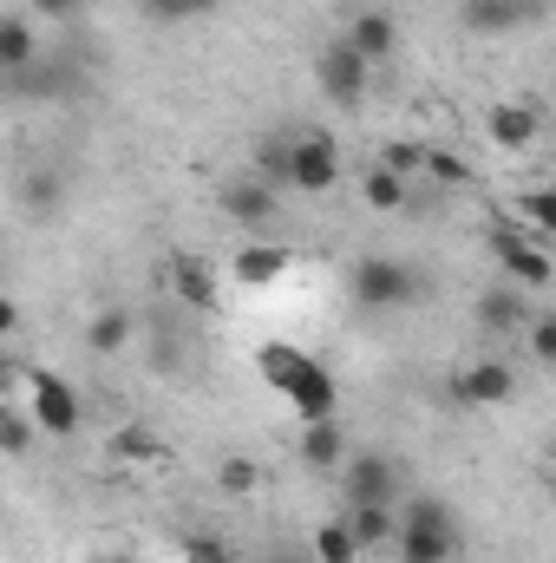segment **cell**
I'll list each match as a JSON object with an SVG mask.
<instances>
[{
    "instance_id": "obj_1",
    "label": "cell",
    "mask_w": 556,
    "mask_h": 563,
    "mask_svg": "<svg viewBox=\"0 0 556 563\" xmlns=\"http://www.w3.org/2000/svg\"><path fill=\"white\" fill-rule=\"evenodd\" d=\"M465 525L438 492H413L407 518H400V563H458Z\"/></svg>"
},
{
    "instance_id": "obj_2",
    "label": "cell",
    "mask_w": 556,
    "mask_h": 563,
    "mask_svg": "<svg viewBox=\"0 0 556 563\" xmlns=\"http://www.w3.org/2000/svg\"><path fill=\"white\" fill-rule=\"evenodd\" d=\"M347 288H354V301L360 308H374V314H393V308H413V301H425V269H413V263H400V256H360L354 263V276H347Z\"/></svg>"
},
{
    "instance_id": "obj_3",
    "label": "cell",
    "mask_w": 556,
    "mask_h": 563,
    "mask_svg": "<svg viewBox=\"0 0 556 563\" xmlns=\"http://www.w3.org/2000/svg\"><path fill=\"white\" fill-rule=\"evenodd\" d=\"M263 367L281 380V394L301 407V420H334V380H327V367H314V361H301L288 347H269Z\"/></svg>"
},
{
    "instance_id": "obj_4",
    "label": "cell",
    "mask_w": 556,
    "mask_h": 563,
    "mask_svg": "<svg viewBox=\"0 0 556 563\" xmlns=\"http://www.w3.org/2000/svg\"><path fill=\"white\" fill-rule=\"evenodd\" d=\"M314 79H321V92H327L341 112H360V106H367V86H374V66H367L347 40H327V46L314 53Z\"/></svg>"
},
{
    "instance_id": "obj_5",
    "label": "cell",
    "mask_w": 556,
    "mask_h": 563,
    "mask_svg": "<svg viewBox=\"0 0 556 563\" xmlns=\"http://www.w3.org/2000/svg\"><path fill=\"white\" fill-rule=\"evenodd\" d=\"M531 321H537V308H531V288H524V282H491V288H478V301H471V328H478L485 341L524 334Z\"/></svg>"
},
{
    "instance_id": "obj_6",
    "label": "cell",
    "mask_w": 556,
    "mask_h": 563,
    "mask_svg": "<svg viewBox=\"0 0 556 563\" xmlns=\"http://www.w3.org/2000/svg\"><path fill=\"white\" fill-rule=\"evenodd\" d=\"M341 492H347V505H400V465L387 459V452H347V465H341Z\"/></svg>"
},
{
    "instance_id": "obj_7",
    "label": "cell",
    "mask_w": 556,
    "mask_h": 563,
    "mask_svg": "<svg viewBox=\"0 0 556 563\" xmlns=\"http://www.w3.org/2000/svg\"><path fill=\"white\" fill-rule=\"evenodd\" d=\"M491 256H498V269L511 282H524V288H551L556 282V263L524 236V230H511V223H491Z\"/></svg>"
},
{
    "instance_id": "obj_8",
    "label": "cell",
    "mask_w": 556,
    "mask_h": 563,
    "mask_svg": "<svg viewBox=\"0 0 556 563\" xmlns=\"http://www.w3.org/2000/svg\"><path fill=\"white\" fill-rule=\"evenodd\" d=\"M216 203H223V217H230V223H243V230H269V223H276V210H281V190H276V184H263V177L249 170V177H223Z\"/></svg>"
},
{
    "instance_id": "obj_9",
    "label": "cell",
    "mask_w": 556,
    "mask_h": 563,
    "mask_svg": "<svg viewBox=\"0 0 556 563\" xmlns=\"http://www.w3.org/2000/svg\"><path fill=\"white\" fill-rule=\"evenodd\" d=\"M33 420H40V432H53V439H73L79 432V394H73V380L33 374Z\"/></svg>"
},
{
    "instance_id": "obj_10",
    "label": "cell",
    "mask_w": 556,
    "mask_h": 563,
    "mask_svg": "<svg viewBox=\"0 0 556 563\" xmlns=\"http://www.w3.org/2000/svg\"><path fill=\"white\" fill-rule=\"evenodd\" d=\"M341 184V151L334 139H308V132H294V190H314V197H327Z\"/></svg>"
},
{
    "instance_id": "obj_11",
    "label": "cell",
    "mask_w": 556,
    "mask_h": 563,
    "mask_svg": "<svg viewBox=\"0 0 556 563\" xmlns=\"http://www.w3.org/2000/svg\"><path fill=\"white\" fill-rule=\"evenodd\" d=\"M190 341H197V334H190V314H170V308H164V314L151 321V367H157L164 380H177V374L190 367Z\"/></svg>"
},
{
    "instance_id": "obj_12",
    "label": "cell",
    "mask_w": 556,
    "mask_h": 563,
    "mask_svg": "<svg viewBox=\"0 0 556 563\" xmlns=\"http://www.w3.org/2000/svg\"><path fill=\"white\" fill-rule=\"evenodd\" d=\"M367 66H380V59H393V46H400V26H393V13L387 7H367V13H354L347 20V33H341Z\"/></svg>"
},
{
    "instance_id": "obj_13",
    "label": "cell",
    "mask_w": 556,
    "mask_h": 563,
    "mask_svg": "<svg viewBox=\"0 0 556 563\" xmlns=\"http://www.w3.org/2000/svg\"><path fill=\"white\" fill-rule=\"evenodd\" d=\"M452 387H458V400H465V407H504V400L518 394V374H511L504 361H471Z\"/></svg>"
},
{
    "instance_id": "obj_14",
    "label": "cell",
    "mask_w": 556,
    "mask_h": 563,
    "mask_svg": "<svg viewBox=\"0 0 556 563\" xmlns=\"http://www.w3.org/2000/svg\"><path fill=\"white\" fill-rule=\"evenodd\" d=\"M347 525H354V538H360L367 558H374V551H400V518H393V505H347Z\"/></svg>"
},
{
    "instance_id": "obj_15",
    "label": "cell",
    "mask_w": 556,
    "mask_h": 563,
    "mask_svg": "<svg viewBox=\"0 0 556 563\" xmlns=\"http://www.w3.org/2000/svg\"><path fill=\"white\" fill-rule=\"evenodd\" d=\"M485 132H491L498 151H531L537 144V112L531 106H491L485 112Z\"/></svg>"
},
{
    "instance_id": "obj_16",
    "label": "cell",
    "mask_w": 556,
    "mask_h": 563,
    "mask_svg": "<svg viewBox=\"0 0 556 563\" xmlns=\"http://www.w3.org/2000/svg\"><path fill=\"white\" fill-rule=\"evenodd\" d=\"M301 465H308V472H334V465H347V439H341V426L334 420H308L301 426Z\"/></svg>"
},
{
    "instance_id": "obj_17",
    "label": "cell",
    "mask_w": 556,
    "mask_h": 563,
    "mask_svg": "<svg viewBox=\"0 0 556 563\" xmlns=\"http://www.w3.org/2000/svg\"><path fill=\"white\" fill-rule=\"evenodd\" d=\"M458 20H465L478 40H498V33H518V26H524V7H518V0H465Z\"/></svg>"
},
{
    "instance_id": "obj_18",
    "label": "cell",
    "mask_w": 556,
    "mask_h": 563,
    "mask_svg": "<svg viewBox=\"0 0 556 563\" xmlns=\"http://www.w3.org/2000/svg\"><path fill=\"white\" fill-rule=\"evenodd\" d=\"M256 177L276 184V190H294V132H263L256 139Z\"/></svg>"
},
{
    "instance_id": "obj_19",
    "label": "cell",
    "mask_w": 556,
    "mask_h": 563,
    "mask_svg": "<svg viewBox=\"0 0 556 563\" xmlns=\"http://www.w3.org/2000/svg\"><path fill=\"white\" fill-rule=\"evenodd\" d=\"M132 328H138V314H132V308H105V314H92L86 347H92V354H119V347L132 341Z\"/></svg>"
},
{
    "instance_id": "obj_20",
    "label": "cell",
    "mask_w": 556,
    "mask_h": 563,
    "mask_svg": "<svg viewBox=\"0 0 556 563\" xmlns=\"http://www.w3.org/2000/svg\"><path fill=\"white\" fill-rule=\"evenodd\" d=\"M33 66V26L26 13H7L0 20V73H26Z\"/></svg>"
},
{
    "instance_id": "obj_21",
    "label": "cell",
    "mask_w": 556,
    "mask_h": 563,
    "mask_svg": "<svg viewBox=\"0 0 556 563\" xmlns=\"http://www.w3.org/2000/svg\"><path fill=\"white\" fill-rule=\"evenodd\" d=\"M360 190H367V203H374V210H407V203H413L407 177H400V170H387V164H367Z\"/></svg>"
},
{
    "instance_id": "obj_22",
    "label": "cell",
    "mask_w": 556,
    "mask_h": 563,
    "mask_svg": "<svg viewBox=\"0 0 556 563\" xmlns=\"http://www.w3.org/2000/svg\"><path fill=\"white\" fill-rule=\"evenodd\" d=\"M314 558H321V563H360L367 551H360V538H354V525H347V518H327V525L314 531Z\"/></svg>"
},
{
    "instance_id": "obj_23",
    "label": "cell",
    "mask_w": 556,
    "mask_h": 563,
    "mask_svg": "<svg viewBox=\"0 0 556 563\" xmlns=\"http://www.w3.org/2000/svg\"><path fill=\"white\" fill-rule=\"evenodd\" d=\"M33 413H20V407H0V452L7 459H26L33 452Z\"/></svg>"
},
{
    "instance_id": "obj_24",
    "label": "cell",
    "mask_w": 556,
    "mask_h": 563,
    "mask_svg": "<svg viewBox=\"0 0 556 563\" xmlns=\"http://www.w3.org/2000/svg\"><path fill=\"white\" fill-rule=\"evenodd\" d=\"M425 157H432V144H413V139H400V144L380 151V164L400 170V177H425Z\"/></svg>"
},
{
    "instance_id": "obj_25",
    "label": "cell",
    "mask_w": 556,
    "mask_h": 563,
    "mask_svg": "<svg viewBox=\"0 0 556 563\" xmlns=\"http://www.w3.org/2000/svg\"><path fill=\"white\" fill-rule=\"evenodd\" d=\"M518 210H524L544 236H556V184H551V190H524V197H518Z\"/></svg>"
},
{
    "instance_id": "obj_26",
    "label": "cell",
    "mask_w": 556,
    "mask_h": 563,
    "mask_svg": "<svg viewBox=\"0 0 556 563\" xmlns=\"http://www.w3.org/2000/svg\"><path fill=\"white\" fill-rule=\"evenodd\" d=\"M524 341H531V354H537V361L556 374V314H537V321L524 328Z\"/></svg>"
},
{
    "instance_id": "obj_27",
    "label": "cell",
    "mask_w": 556,
    "mask_h": 563,
    "mask_svg": "<svg viewBox=\"0 0 556 563\" xmlns=\"http://www.w3.org/2000/svg\"><path fill=\"white\" fill-rule=\"evenodd\" d=\"M216 485H223V492H236V498H249V492H256V485H263V472H256V465H249V459H230V465H223V472H216Z\"/></svg>"
},
{
    "instance_id": "obj_28",
    "label": "cell",
    "mask_w": 556,
    "mask_h": 563,
    "mask_svg": "<svg viewBox=\"0 0 556 563\" xmlns=\"http://www.w3.org/2000/svg\"><path fill=\"white\" fill-rule=\"evenodd\" d=\"M236 276L243 282H269V276H281V256L276 250H243V256H236Z\"/></svg>"
},
{
    "instance_id": "obj_29",
    "label": "cell",
    "mask_w": 556,
    "mask_h": 563,
    "mask_svg": "<svg viewBox=\"0 0 556 563\" xmlns=\"http://www.w3.org/2000/svg\"><path fill=\"white\" fill-rule=\"evenodd\" d=\"M151 20H197V13H210L216 0H138Z\"/></svg>"
},
{
    "instance_id": "obj_30",
    "label": "cell",
    "mask_w": 556,
    "mask_h": 563,
    "mask_svg": "<svg viewBox=\"0 0 556 563\" xmlns=\"http://www.w3.org/2000/svg\"><path fill=\"white\" fill-rule=\"evenodd\" d=\"M66 197V184H59V170H33V184H26V203L33 210H53Z\"/></svg>"
},
{
    "instance_id": "obj_31",
    "label": "cell",
    "mask_w": 556,
    "mask_h": 563,
    "mask_svg": "<svg viewBox=\"0 0 556 563\" xmlns=\"http://www.w3.org/2000/svg\"><path fill=\"white\" fill-rule=\"evenodd\" d=\"M425 170H432V177H438L445 190H458V184H471V170H465V164H458L452 151H432V157H425Z\"/></svg>"
},
{
    "instance_id": "obj_32",
    "label": "cell",
    "mask_w": 556,
    "mask_h": 563,
    "mask_svg": "<svg viewBox=\"0 0 556 563\" xmlns=\"http://www.w3.org/2000/svg\"><path fill=\"white\" fill-rule=\"evenodd\" d=\"M184 558H190V563H236L223 538H190V544H184Z\"/></svg>"
},
{
    "instance_id": "obj_33",
    "label": "cell",
    "mask_w": 556,
    "mask_h": 563,
    "mask_svg": "<svg viewBox=\"0 0 556 563\" xmlns=\"http://www.w3.org/2000/svg\"><path fill=\"white\" fill-rule=\"evenodd\" d=\"M119 452H132V459H157V439L132 426V432H119Z\"/></svg>"
},
{
    "instance_id": "obj_34",
    "label": "cell",
    "mask_w": 556,
    "mask_h": 563,
    "mask_svg": "<svg viewBox=\"0 0 556 563\" xmlns=\"http://www.w3.org/2000/svg\"><path fill=\"white\" fill-rule=\"evenodd\" d=\"M177 276H184V301H190V308H203V301H210V288H203V269H190V263H184Z\"/></svg>"
},
{
    "instance_id": "obj_35",
    "label": "cell",
    "mask_w": 556,
    "mask_h": 563,
    "mask_svg": "<svg viewBox=\"0 0 556 563\" xmlns=\"http://www.w3.org/2000/svg\"><path fill=\"white\" fill-rule=\"evenodd\" d=\"M269 563H321V558H314V551H294V544H276Z\"/></svg>"
},
{
    "instance_id": "obj_36",
    "label": "cell",
    "mask_w": 556,
    "mask_h": 563,
    "mask_svg": "<svg viewBox=\"0 0 556 563\" xmlns=\"http://www.w3.org/2000/svg\"><path fill=\"white\" fill-rule=\"evenodd\" d=\"M524 7V26H537V20H551V0H518Z\"/></svg>"
},
{
    "instance_id": "obj_37",
    "label": "cell",
    "mask_w": 556,
    "mask_h": 563,
    "mask_svg": "<svg viewBox=\"0 0 556 563\" xmlns=\"http://www.w3.org/2000/svg\"><path fill=\"white\" fill-rule=\"evenodd\" d=\"M40 13H53V20H66V13H79V0H33Z\"/></svg>"
},
{
    "instance_id": "obj_38",
    "label": "cell",
    "mask_w": 556,
    "mask_h": 563,
    "mask_svg": "<svg viewBox=\"0 0 556 563\" xmlns=\"http://www.w3.org/2000/svg\"><path fill=\"white\" fill-rule=\"evenodd\" d=\"M99 563H132V558H99Z\"/></svg>"
},
{
    "instance_id": "obj_39",
    "label": "cell",
    "mask_w": 556,
    "mask_h": 563,
    "mask_svg": "<svg viewBox=\"0 0 556 563\" xmlns=\"http://www.w3.org/2000/svg\"><path fill=\"white\" fill-rule=\"evenodd\" d=\"M551 498H556V478H551Z\"/></svg>"
}]
</instances>
